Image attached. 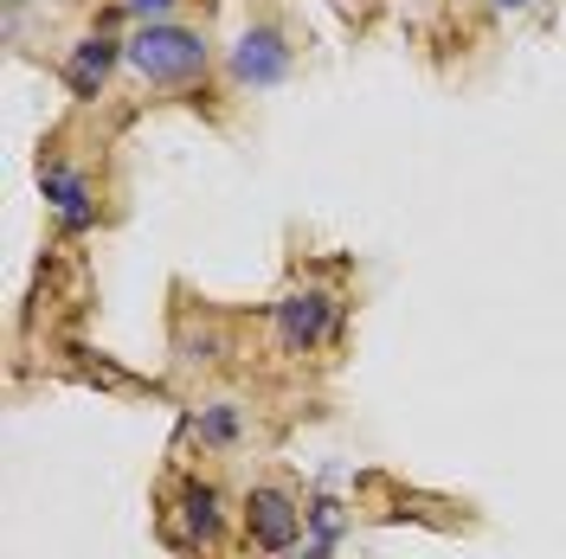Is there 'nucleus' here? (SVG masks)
Instances as JSON below:
<instances>
[{"label": "nucleus", "mask_w": 566, "mask_h": 559, "mask_svg": "<svg viewBox=\"0 0 566 559\" xmlns=\"http://www.w3.org/2000/svg\"><path fill=\"white\" fill-rule=\"evenodd\" d=\"M123 59H129V71L148 77V84H187V77L207 71V39L187 33V27H142V33L123 45Z\"/></svg>", "instance_id": "nucleus-1"}, {"label": "nucleus", "mask_w": 566, "mask_h": 559, "mask_svg": "<svg viewBox=\"0 0 566 559\" xmlns=\"http://www.w3.org/2000/svg\"><path fill=\"white\" fill-rule=\"evenodd\" d=\"M328 328H335V296H322V289H296V296H283L277 303V341L283 354H310L328 341Z\"/></svg>", "instance_id": "nucleus-2"}, {"label": "nucleus", "mask_w": 566, "mask_h": 559, "mask_svg": "<svg viewBox=\"0 0 566 559\" xmlns=\"http://www.w3.org/2000/svg\"><path fill=\"white\" fill-rule=\"evenodd\" d=\"M232 77L251 84V91H271L290 77V45H283L277 27H251L239 45H232Z\"/></svg>", "instance_id": "nucleus-3"}, {"label": "nucleus", "mask_w": 566, "mask_h": 559, "mask_svg": "<svg viewBox=\"0 0 566 559\" xmlns=\"http://www.w3.org/2000/svg\"><path fill=\"white\" fill-rule=\"evenodd\" d=\"M245 527H251V540H258L264 553H290V547H296V534H303V508H296L283 489H251Z\"/></svg>", "instance_id": "nucleus-4"}, {"label": "nucleus", "mask_w": 566, "mask_h": 559, "mask_svg": "<svg viewBox=\"0 0 566 559\" xmlns=\"http://www.w3.org/2000/svg\"><path fill=\"white\" fill-rule=\"evenodd\" d=\"M109 65H116V45H109V39H77V45H71V59H65L71 97H97V91H104V77H109Z\"/></svg>", "instance_id": "nucleus-5"}, {"label": "nucleus", "mask_w": 566, "mask_h": 559, "mask_svg": "<svg viewBox=\"0 0 566 559\" xmlns=\"http://www.w3.org/2000/svg\"><path fill=\"white\" fill-rule=\"evenodd\" d=\"M45 200L59 207L65 232H84V225H91V187H84V175H71V168H45Z\"/></svg>", "instance_id": "nucleus-6"}, {"label": "nucleus", "mask_w": 566, "mask_h": 559, "mask_svg": "<svg viewBox=\"0 0 566 559\" xmlns=\"http://www.w3.org/2000/svg\"><path fill=\"white\" fill-rule=\"evenodd\" d=\"M180 515H187V534L207 547L219 534V489L212 483H180Z\"/></svg>", "instance_id": "nucleus-7"}, {"label": "nucleus", "mask_w": 566, "mask_h": 559, "mask_svg": "<svg viewBox=\"0 0 566 559\" xmlns=\"http://www.w3.org/2000/svg\"><path fill=\"white\" fill-rule=\"evenodd\" d=\"M303 521L316 527V540H328V547H335V534L348 527V515H342V502H328V495H316V502L303 508Z\"/></svg>", "instance_id": "nucleus-8"}, {"label": "nucleus", "mask_w": 566, "mask_h": 559, "mask_svg": "<svg viewBox=\"0 0 566 559\" xmlns=\"http://www.w3.org/2000/svg\"><path fill=\"white\" fill-rule=\"evenodd\" d=\"M200 437H207V444H232V437H239V412H232L226 399L207 405V412H200Z\"/></svg>", "instance_id": "nucleus-9"}, {"label": "nucleus", "mask_w": 566, "mask_h": 559, "mask_svg": "<svg viewBox=\"0 0 566 559\" xmlns=\"http://www.w3.org/2000/svg\"><path fill=\"white\" fill-rule=\"evenodd\" d=\"M123 7H129V13H142L148 27H161V13H175L180 0H123Z\"/></svg>", "instance_id": "nucleus-10"}, {"label": "nucleus", "mask_w": 566, "mask_h": 559, "mask_svg": "<svg viewBox=\"0 0 566 559\" xmlns=\"http://www.w3.org/2000/svg\"><path fill=\"white\" fill-rule=\"evenodd\" d=\"M296 559H328V540H310V547H303Z\"/></svg>", "instance_id": "nucleus-11"}, {"label": "nucleus", "mask_w": 566, "mask_h": 559, "mask_svg": "<svg viewBox=\"0 0 566 559\" xmlns=\"http://www.w3.org/2000/svg\"><path fill=\"white\" fill-rule=\"evenodd\" d=\"M495 13H522V7H534V0H490Z\"/></svg>", "instance_id": "nucleus-12"}]
</instances>
